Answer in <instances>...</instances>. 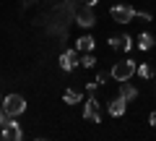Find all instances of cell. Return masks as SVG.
Instances as JSON below:
<instances>
[{"label": "cell", "instance_id": "obj_19", "mask_svg": "<svg viewBox=\"0 0 156 141\" xmlns=\"http://www.w3.org/2000/svg\"><path fill=\"white\" fill-rule=\"evenodd\" d=\"M148 123H151V125L156 128V113H151V115H148Z\"/></svg>", "mask_w": 156, "mask_h": 141}, {"label": "cell", "instance_id": "obj_14", "mask_svg": "<svg viewBox=\"0 0 156 141\" xmlns=\"http://www.w3.org/2000/svg\"><path fill=\"white\" fill-rule=\"evenodd\" d=\"M135 73H140V79H151V76H154V71H151L148 63H140V65L135 68Z\"/></svg>", "mask_w": 156, "mask_h": 141}, {"label": "cell", "instance_id": "obj_15", "mask_svg": "<svg viewBox=\"0 0 156 141\" xmlns=\"http://www.w3.org/2000/svg\"><path fill=\"white\" fill-rule=\"evenodd\" d=\"M81 65H83V68H94L96 65V58L91 55V52H86V55L81 58Z\"/></svg>", "mask_w": 156, "mask_h": 141}, {"label": "cell", "instance_id": "obj_9", "mask_svg": "<svg viewBox=\"0 0 156 141\" xmlns=\"http://www.w3.org/2000/svg\"><path fill=\"white\" fill-rule=\"evenodd\" d=\"M125 110H128V102H125L122 97H117V99L109 102V115H115V118H122Z\"/></svg>", "mask_w": 156, "mask_h": 141}, {"label": "cell", "instance_id": "obj_2", "mask_svg": "<svg viewBox=\"0 0 156 141\" xmlns=\"http://www.w3.org/2000/svg\"><path fill=\"white\" fill-rule=\"evenodd\" d=\"M135 63L133 60H120V63H115V65H112V79H117V81H130L133 79V73H135Z\"/></svg>", "mask_w": 156, "mask_h": 141}, {"label": "cell", "instance_id": "obj_6", "mask_svg": "<svg viewBox=\"0 0 156 141\" xmlns=\"http://www.w3.org/2000/svg\"><path fill=\"white\" fill-rule=\"evenodd\" d=\"M83 118L86 120H96V123L101 120V110H99V99H96V97H89V99H86Z\"/></svg>", "mask_w": 156, "mask_h": 141}, {"label": "cell", "instance_id": "obj_1", "mask_svg": "<svg viewBox=\"0 0 156 141\" xmlns=\"http://www.w3.org/2000/svg\"><path fill=\"white\" fill-rule=\"evenodd\" d=\"M0 107L5 113V118H18V115H23V110H26V99H23L21 94H8L5 99L0 102Z\"/></svg>", "mask_w": 156, "mask_h": 141}, {"label": "cell", "instance_id": "obj_22", "mask_svg": "<svg viewBox=\"0 0 156 141\" xmlns=\"http://www.w3.org/2000/svg\"><path fill=\"white\" fill-rule=\"evenodd\" d=\"M0 102H3V99H0Z\"/></svg>", "mask_w": 156, "mask_h": 141}, {"label": "cell", "instance_id": "obj_4", "mask_svg": "<svg viewBox=\"0 0 156 141\" xmlns=\"http://www.w3.org/2000/svg\"><path fill=\"white\" fill-rule=\"evenodd\" d=\"M3 139H8V141H21L23 139V131H21V125L16 123V118L3 120Z\"/></svg>", "mask_w": 156, "mask_h": 141}, {"label": "cell", "instance_id": "obj_5", "mask_svg": "<svg viewBox=\"0 0 156 141\" xmlns=\"http://www.w3.org/2000/svg\"><path fill=\"white\" fill-rule=\"evenodd\" d=\"M135 16V8H130L128 3H120V6H112V18L117 24H130V18Z\"/></svg>", "mask_w": 156, "mask_h": 141}, {"label": "cell", "instance_id": "obj_8", "mask_svg": "<svg viewBox=\"0 0 156 141\" xmlns=\"http://www.w3.org/2000/svg\"><path fill=\"white\" fill-rule=\"evenodd\" d=\"M109 47H112V50H122V52H128L130 47H133V37H130V34H120V37H109Z\"/></svg>", "mask_w": 156, "mask_h": 141}, {"label": "cell", "instance_id": "obj_3", "mask_svg": "<svg viewBox=\"0 0 156 141\" xmlns=\"http://www.w3.org/2000/svg\"><path fill=\"white\" fill-rule=\"evenodd\" d=\"M76 24L78 26H83V29H89V26H94L96 24V13H94V6H81V8H76Z\"/></svg>", "mask_w": 156, "mask_h": 141}, {"label": "cell", "instance_id": "obj_12", "mask_svg": "<svg viewBox=\"0 0 156 141\" xmlns=\"http://www.w3.org/2000/svg\"><path fill=\"white\" fill-rule=\"evenodd\" d=\"M138 47L140 50H151V47H154V34H148V32L138 34Z\"/></svg>", "mask_w": 156, "mask_h": 141}, {"label": "cell", "instance_id": "obj_21", "mask_svg": "<svg viewBox=\"0 0 156 141\" xmlns=\"http://www.w3.org/2000/svg\"><path fill=\"white\" fill-rule=\"evenodd\" d=\"M3 120H5V113H3V107H0V125H3Z\"/></svg>", "mask_w": 156, "mask_h": 141}, {"label": "cell", "instance_id": "obj_20", "mask_svg": "<svg viewBox=\"0 0 156 141\" xmlns=\"http://www.w3.org/2000/svg\"><path fill=\"white\" fill-rule=\"evenodd\" d=\"M86 6H96V3H99V0H83Z\"/></svg>", "mask_w": 156, "mask_h": 141}, {"label": "cell", "instance_id": "obj_17", "mask_svg": "<svg viewBox=\"0 0 156 141\" xmlns=\"http://www.w3.org/2000/svg\"><path fill=\"white\" fill-rule=\"evenodd\" d=\"M135 16H140V18H143V21H151V18H154V16H151L148 11H135Z\"/></svg>", "mask_w": 156, "mask_h": 141}, {"label": "cell", "instance_id": "obj_13", "mask_svg": "<svg viewBox=\"0 0 156 141\" xmlns=\"http://www.w3.org/2000/svg\"><path fill=\"white\" fill-rule=\"evenodd\" d=\"M62 99H65L68 105H78V102H81V91H76V89H68L65 94H62Z\"/></svg>", "mask_w": 156, "mask_h": 141}, {"label": "cell", "instance_id": "obj_18", "mask_svg": "<svg viewBox=\"0 0 156 141\" xmlns=\"http://www.w3.org/2000/svg\"><path fill=\"white\" fill-rule=\"evenodd\" d=\"M96 86H99V84H96V81H91V84H86V89H89L91 94H94V91H96Z\"/></svg>", "mask_w": 156, "mask_h": 141}, {"label": "cell", "instance_id": "obj_10", "mask_svg": "<svg viewBox=\"0 0 156 141\" xmlns=\"http://www.w3.org/2000/svg\"><path fill=\"white\" fill-rule=\"evenodd\" d=\"M76 50H78V52H91V50H94V37H89V34L78 37V42H76Z\"/></svg>", "mask_w": 156, "mask_h": 141}, {"label": "cell", "instance_id": "obj_7", "mask_svg": "<svg viewBox=\"0 0 156 141\" xmlns=\"http://www.w3.org/2000/svg\"><path fill=\"white\" fill-rule=\"evenodd\" d=\"M81 63V58H78V50H65L60 55V68L62 71H73V68Z\"/></svg>", "mask_w": 156, "mask_h": 141}, {"label": "cell", "instance_id": "obj_16", "mask_svg": "<svg viewBox=\"0 0 156 141\" xmlns=\"http://www.w3.org/2000/svg\"><path fill=\"white\" fill-rule=\"evenodd\" d=\"M109 76H112L109 71H99V73H96V84H104V81L109 79Z\"/></svg>", "mask_w": 156, "mask_h": 141}, {"label": "cell", "instance_id": "obj_11", "mask_svg": "<svg viewBox=\"0 0 156 141\" xmlns=\"http://www.w3.org/2000/svg\"><path fill=\"white\" fill-rule=\"evenodd\" d=\"M120 97H122L125 102H133L135 97H138V89H135V86H130L128 81H122V86H120Z\"/></svg>", "mask_w": 156, "mask_h": 141}]
</instances>
